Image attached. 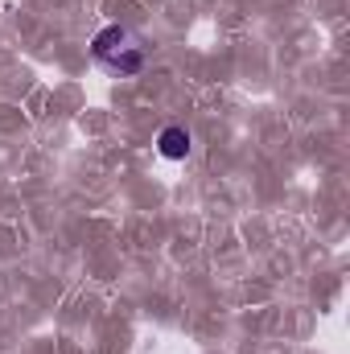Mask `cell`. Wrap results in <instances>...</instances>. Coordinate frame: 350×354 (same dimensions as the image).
Returning a JSON list of instances; mask_svg holds the SVG:
<instances>
[{
	"instance_id": "6da1fadb",
	"label": "cell",
	"mask_w": 350,
	"mask_h": 354,
	"mask_svg": "<svg viewBox=\"0 0 350 354\" xmlns=\"http://www.w3.org/2000/svg\"><path fill=\"white\" fill-rule=\"evenodd\" d=\"M91 54H95V62H99L103 71H111V75H120V79L145 71V46H140V37H136L132 29H124V25L99 29L95 41H91Z\"/></svg>"
},
{
	"instance_id": "7a4b0ae2",
	"label": "cell",
	"mask_w": 350,
	"mask_h": 354,
	"mask_svg": "<svg viewBox=\"0 0 350 354\" xmlns=\"http://www.w3.org/2000/svg\"><path fill=\"white\" fill-rule=\"evenodd\" d=\"M157 149H161V157H169V161H185L190 157V149H194V140H190V132L185 128H165L161 136H157Z\"/></svg>"
}]
</instances>
